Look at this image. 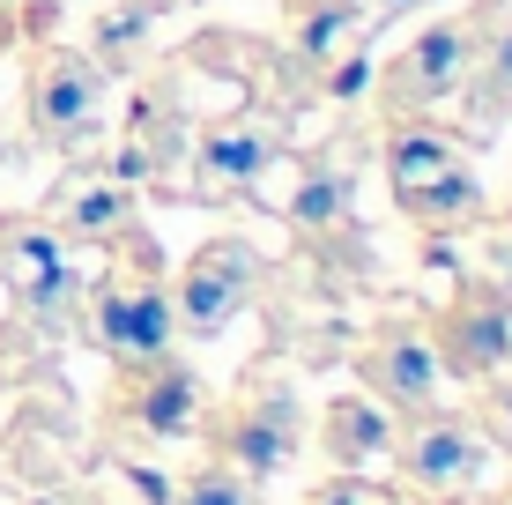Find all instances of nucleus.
Here are the masks:
<instances>
[{"mask_svg":"<svg viewBox=\"0 0 512 505\" xmlns=\"http://www.w3.org/2000/svg\"><path fill=\"white\" fill-rule=\"evenodd\" d=\"M386 179H394V201L409 223H431V231H453L461 216H475V171L468 149L438 127H394L386 142Z\"/></svg>","mask_w":512,"mask_h":505,"instance_id":"1","label":"nucleus"},{"mask_svg":"<svg viewBox=\"0 0 512 505\" xmlns=\"http://www.w3.org/2000/svg\"><path fill=\"white\" fill-rule=\"evenodd\" d=\"M394 468H401V483L423 498H461L483 483V468H490V439H483V424H468V416H416V431H401L394 439Z\"/></svg>","mask_w":512,"mask_h":505,"instance_id":"2","label":"nucleus"},{"mask_svg":"<svg viewBox=\"0 0 512 505\" xmlns=\"http://www.w3.org/2000/svg\"><path fill=\"white\" fill-rule=\"evenodd\" d=\"M208 439H216V461L223 468H238L245 483H268L297 454V409H290V394H282V387H253V394L238 387V402L208 424Z\"/></svg>","mask_w":512,"mask_h":505,"instance_id":"3","label":"nucleus"},{"mask_svg":"<svg viewBox=\"0 0 512 505\" xmlns=\"http://www.w3.org/2000/svg\"><path fill=\"white\" fill-rule=\"evenodd\" d=\"M438 342V364H446L453 379H468V387H483V379H498L512 364V298L490 283H468L461 298L446 305V320L431 327Z\"/></svg>","mask_w":512,"mask_h":505,"instance_id":"4","label":"nucleus"},{"mask_svg":"<svg viewBox=\"0 0 512 505\" xmlns=\"http://www.w3.org/2000/svg\"><path fill=\"white\" fill-rule=\"evenodd\" d=\"M104 112V67L90 52H45L30 75V127L45 149H82Z\"/></svg>","mask_w":512,"mask_h":505,"instance_id":"5","label":"nucleus"},{"mask_svg":"<svg viewBox=\"0 0 512 505\" xmlns=\"http://www.w3.org/2000/svg\"><path fill=\"white\" fill-rule=\"evenodd\" d=\"M253 283H260V253L245 246V238H208V246L186 260L179 290H171V320H179L186 335H216V327L253 298Z\"/></svg>","mask_w":512,"mask_h":505,"instance_id":"6","label":"nucleus"},{"mask_svg":"<svg viewBox=\"0 0 512 505\" xmlns=\"http://www.w3.org/2000/svg\"><path fill=\"white\" fill-rule=\"evenodd\" d=\"M357 372H364V387H372L386 409H416V416H423V409L438 402V379H446V364H438L431 327L386 320V327H372V342H364Z\"/></svg>","mask_w":512,"mask_h":505,"instance_id":"7","label":"nucleus"},{"mask_svg":"<svg viewBox=\"0 0 512 505\" xmlns=\"http://www.w3.org/2000/svg\"><path fill=\"white\" fill-rule=\"evenodd\" d=\"M97 342L127 364V372H134V364L171 357V342H179L171 290L164 283H127V275H112V283L97 290Z\"/></svg>","mask_w":512,"mask_h":505,"instance_id":"8","label":"nucleus"},{"mask_svg":"<svg viewBox=\"0 0 512 505\" xmlns=\"http://www.w3.org/2000/svg\"><path fill=\"white\" fill-rule=\"evenodd\" d=\"M483 23V15H475ZM475 23H431L416 45H401V60L386 67V104L394 112H416V104H438L468 82L475 67Z\"/></svg>","mask_w":512,"mask_h":505,"instance_id":"9","label":"nucleus"},{"mask_svg":"<svg viewBox=\"0 0 512 505\" xmlns=\"http://www.w3.org/2000/svg\"><path fill=\"white\" fill-rule=\"evenodd\" d=\"M268 164H275V127L268 119H223V127H208V142H201V179H193V194L201 201L260 194Z\"/></svg>","mask_w":512,"mask_h":505,"instance_id":"10","label":"nucleus"},{"mask_svg":"<svg viewBox=\"0 0 512 505\" xmlns=\"http://www.w3.org/2000/svg\"><path fill=\"white\" fill-rule=\"evenodd\" d=\"M134 387L119 394L127 402V424L141 431V439H186L193 424H201V379L186 372V364H171V357H156V364H134Z\"/></svg>","mask_w":512,"mask_h":505,"instance_id":"11","label":"nucleus"},{"mask_svg":"<svg viewBox=\"0 0 512 505\" xmlns=\"http://www.w3.org/2000/svg\"><path fill=\"white\" fill-rule=\"evenodd\" d=\"M0 275H8V290L30 312H60L67 298H75V268H67V253H60V238H52V231L8 238V246H0Z\"/></svg>","mask_w":512,"mask_h":505,"instance_id":"12","label":"nucleus"},{"mask_svg":"<svg viewBox=\"0 0 512 505\" xmlns=\"http://www.w3.org/2000/svg\"><path fill=\"white\" fill-rule=\"evenodd\" d=\"M327 454L342 468H364V461H386L394 454V409L386 402H364V394H342V402H327V424H320Z\"/></svg>","mask_w":512,"mask_h":505,"instance_id":"13","label":"nucleus"},{"mask_svg":"<svg viewBox=\"0 0 512 505\" xmlns=\"http://www.w3.org/2000/svg\"><path fill=\"white\" fill-rule=\"evenodd\" d=\"M290 223H297V238H334L349 223V164H342V149L305 156V179H297V194H290Z\"/></svg>","mask_w":512,"mask_h":505,"instance_id":"14","label":"nucleus"},{"mask_svg":"<svg viewBox=\"0 0 512 505\" xmlns=\"http://www.w3.org/2000/svg\"><path fill=\"white\" fill-rule=\"evenodd\" d=\"M290 15H297V60L305 67H334L342 52L364 45V30H372L357 0H290Z\"/></svg>","mask_w":512,"mask_h":505,"instance_id":"15","label":"nucleus"},{"mask_svg":"<svg viewBox=\"0 0 512 505\" xmlns=\"http://www.w3.org/2000/svg\"><path fill=\"white\" fill-rule=\"evenodd\" d=\"M60 223H67V238H112V231H127V223H134V194H127V179H112V186H75V194H60Z\"/></svg>","mask_w":512,"mask_h":505,"instance_id":"16","label":"nucleus"},{"mask_svg":"<svg viewBox=\"0 0 512 505\" xmlns=\"http://www.w3.org/2000/svg\"><path fill=\"white\" fill-rule=\"evenodd\" d=\"M468 75H475V82H468V104H475L468 119L490 134V127L512 112V23L498 30V45H483V60H475Z\"/></svg>","mask_w":512,"mask_h":505,"instance_id":"17","label":"nucleus"},{"mask_svg":"<svg viewBox=\"0 0 512 505\" xmlns=\"http://www.w3.org/2000/svg\"><path fill=\"white\" fill-rule=\"evenodd\" d=\"M156 8H164V0H134V8H112V15H104V23H97L104 60H97V67H127L134 52H141V38L156 30Z\"/></svg>","mask_w":512,"mask_h":505,"instance_id":"18","label":"nucleus"},{"mask_svg":"<svg viewBox=\"0 0 512 505\" xmlns=\"http://www.w3.org/2000/svg\"><path fill=\"white\" fill-rule=\"evenodd\" d=\"M171 505H253V483H245L238 468H223V461H201L179 491H171Z\"/></svg>","mask_w":512,"mask_h":505,"instance_id":"19","label":"nucleus"},{"mask_svg":"<svg viewBox=\"0 0 512 505\" xmlns=\"http://www.w3.org/2000/svg\"><path fill=\"white\" fill-rule=\"evenodd\" d=\"M364 82H372V60H364V45H357V52H342V60H334V75H327V97H357Z\"/></svg>","mask_w":512,"mask_h":505,"instance_id":"20","label":"nucleus"},{"mask_svg":"<svg viewBox=\"0 0 512 505\" xmlns=\"http://www.w3.org/2000/svg\"><path fill=\"white\" fill-rule=\"evenodd\" d=\"M483 439H498L505 446V454H512V379H505V387H490V402H483Z\"/></svg>","mask_w":512,"mask_h":505,"instance_id":"21","label":"nucleus"},{"mask_svg":"<svg viewBox=\"0 0 512 505\" xmlns=\"http://www.w3.org/2000/svg\"><path fill=\"white\" fill-rule=\"evenodd\" d=\"M305 505H379L372 491H364V483L357 476H342V483H327V491H312Z\"/></svg>","mask_w":512,"mask_h":505,"instance_id":"22","label":"nucleus"},{"mask_svg":"<svg viewBox=\"0 0 512 505\" xmlns=\"http://www.w3.org/2000/svg\"><path fill=\"white\" fill-rule=\"evenodd\" d=\"M357 8H364V23H394V15L423 8V0H357Z\"/></svg>","mask_w":512,"mask_h":505,"instance_id":"23","label":"nucleus"},{"mask_svg":"<svg viewBox=\"0 0 512 505\" xmlns=\"http://www.w3.org/2000/svg\"><path fill=\"white\" fill-rule=\"evenodd\" d=\"M171 8H208V0H171Z\"/></svg>","mask_w":512,"mask_h":505,"instance_id":"24","label":"nucleus"},{"mask_svg":"<svg viewBox=\"0 0 512 505\" xmlns=\"http://www.w3.org/2000/svg\"><path fill=\"white\" fill-rule=\"evenodd\" d=\"M498 505H512V491H505V498H498Z\"/></svg>","mask_w":512,"mask_h":505,"instance_id":"25","label":"nucleus"}]
</instances>
